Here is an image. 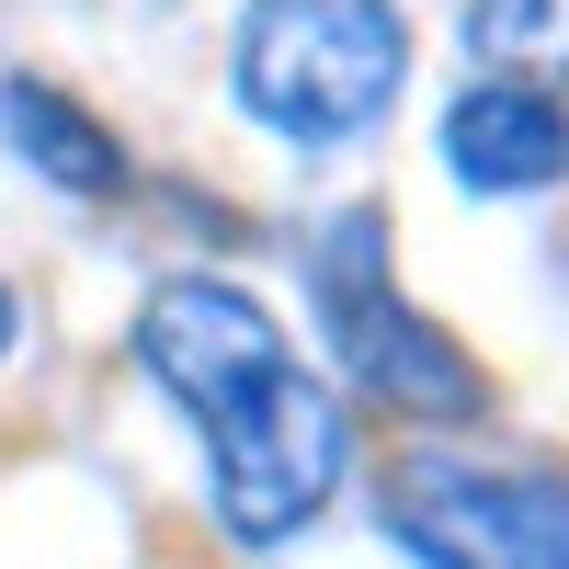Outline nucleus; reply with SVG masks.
Masks as SVG:
<instances>
[{
    "label": "nucleus",
    "instance_id": "f257e3e1",
    "mask_svg": "<svg viewBox=\"0 0 569 569\" xmlns=\"http://www.w3.org/2000/svg\"><path fill=\"white\" fill-rule=\"evenodd\" d=\"M149 376L206 421V479H217V525L240 547L297 536L342 479V399L284 353V330L217 273H182L137 319Z\"/></svg>",
    "mask_w": 569,
    "mask_h": 569
},
{
    "label": "nucleus",
    "instance_id": "f03ea898",
    "mask_svg": "<svg viewBox=\"0 0 569 569\" xmlns=\"http://www.w3.org/2000/svg\"><path fill=\"white\" fill-rule=\"evenodd\" d=\"M399 69H410V34L388 0H262L240 23V103L297 149L376 126Z\"/></svg>",
    "mask_w": 569,
    "mask_h": 569
},
{
    "label": "nucleus",
    "instance_id": "7ed1b4c3",
    "mask_svg": "<svg viewBox=\"0 0 569 569\" xmlns=\"http://www.w3.org/2000/svg\"><path fill=\"white\" fill-rule=\"evenodd\" d=\"M319 319H330L342 365H353L388 410H421V421H467V410H479L467 353H456L421 308H399V284H388V228H376L365 206L330 217V240H319Z\"/></svg>",
    "mask_w": 569,
    "mask_h": 569
},
{
    "label": "nucleus",
    "instance_id": "20e7f679",
    "mask_svg": "<svg viewBox=\"0 0 569 569\" xmlns=\"http://www.w3.org/2000/svg\"><path fill=\"white\" fill-rule=\"evenodd\" d=\"M399 536L433 569H569V479L421 456L399 479Z\"/></svg>",
    "mask_w": 569,
    "mask_h": 569
},
{
    "label": "nucleus",
    "instance_id": "39448f33",
    "mask_svg": "<svg viewBox=\"0 0 569 569\" xmlns=\"http://www.w3.org/2000/svg\"><path fill=\"white\" fill-rule=\"evenodd\" d=\"M445 160H456L467 194H536V182L569 171V114L525 80H479L445 114Z\"/></svg>",
    "mask_w": 569,
    "mask_h": 569
},
{
    "label": "nucleus",
    "instance_id": "423d86ee",
    "mask_svg": "<svg viewBox=\"0 0 569 569\" xmlns=\"http://www.w3.org/2000/svg\"><path fill=\"white\" fill-rule=\"evenodd\" d=\"M0 137H12L46 182H69V194H114V182H126L114 137L91 126L69 91H46V80H0Z\"/></svg>",
    "mask_w": 569,
    "mask_h": 569
},
{
    "label": "nucleus",
    "instance_id": "0eeeda50",
    "mask_svg": "<svg viewBox=\"0 0 569 569\" xmlns=\"http://www.w3.org/2000/svg\"><path fill=\"white\" fill-rule=\"evenodd\" d=\"M467 46L536 91L569 69V0H467Z\"/></svg>",
    "mask_w": 569,
    "mask_h": 569
},
{
    "label": "nucleus",
    "instance_id": "6e6552de",
    "mask_svg": "<svg viewBox=\"0 0 569 569\" xmlns=\"http://www.w3.org/2000/svg\"><path fill=\"white\" fill-rule=\"evenodd\" d=\"M0 353H12V297H0Z\"/></svg>",
    "mask_w": 569,
    "mask_h": 569
}]
</instances>
